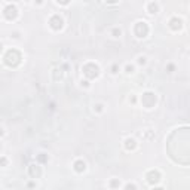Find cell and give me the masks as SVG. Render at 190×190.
I'll return each instance as SVG.
<instances>
[{
	"instance_id": "1",
	"label": "cell",
	"mask_w": 190,
	"mask_h": 190,
	"mask_svg": "<svg viewBox=\"0 0 190 190\" xmlns=\"http://www.w3.org/2000/svg\"><path fill=\"white\" fill-rule=\"evenodd\" d=\"M21 60H23L21 52L16 51V49H9V51H6V53L3 55V61H5V64H6L8 67H16V65H19V64H21Z\"/></svg>"
},
{
	"instance_id": "2",
	"label": "cell",
	"mask_w": 190,
	"mask_h": 190,
	"mask_svg": "<svg viewBox=\"0 0 190 190\" xmlns=\"http://www.w3.org/2000/svg\"><path fill=\"white\" fill-rule=\"evenodd\" d=\"M82 71H83V74L88 77V79H95V77H98V74H99L98 65L94 64V62L85 64L83 67H82Z\"/></svg>"
},
{
	"instance_id": "3",
	"label": "cell",
	"mask_w": 190,
	"mask_h": 190,
	"mask_svg": "<svg viewBox=\"0 0 190 190\" xmlns=\"http://www.w3.org/2000/svg\"><path fill=\"white\" fill-rule=\"evenodd\" d=\"M141 103H143V106H144L146 108H152V107H154V104H156V95L150 91L144 92L143 97H141Z\"/></svg>"
},
{
	"instance_id": "4",
	"label": "cell",
	"mask_w": 190,
	"mask_h": 190,
	"mask_svg": "<svg viewBox=\"0 0 190 190\" xmlns=\"http://www.w3.org/2000/svg\"><path fill=\"white\" fill-rule=\"evenodd\" d=\"M134 33H135V36L140 39L146 37L147 34H149V25L143 21H140V23L135 24V27H134Z\"/></svg>"
},
{
	"instance_id": "5",
	"label": "cell",
	"mask_w": 190,
	"mask_h": 190,
	"mask_svg": "<svg viewBox=\"0 0 190 190\" xmlns=\"http://www.w3.org/2000/svg\"><path fill=\"white\" fill-rule=\"evenodd\" d=\"M3 15H5L6 19L12 21V19H15L16 16H18V9H16L15 5H8L5 8V11H3Z\"/></svg>"
},
{
	"instance_id": "6",
	"label": "cell",
	"mask_w": 190,
	"mask_h": 190,
	"mask_svg": "<svg viewBox=\"0 0 190 190\" xmlns=\"http://www.w3.org/2000/svg\"><path fill=\"white\" fill-rule=\"evenodd\" d=\"M62 24H64V21H62V18L60 15H52L51 19H49V25H51L52 30H61Z\"/></svg>"
},
{
	"instance_id": "7",
	"label": "cell",
	"mask_w": 190,
	"mask_h": 190,
	"mask_svg": "<svg viewBox=\"0 0 190 190\" xmlns=\"http://www.w3.org/2000/svg\"><path fill=\"white\" fill-rule=\"evenodd\" d=\"M160 172L158 169H152V171H149L147 174H146V180L150 183V184H156V183L160 180Z\"/></svg>"
},
{
	"instance_id": "8",
	"label": "cell",
	"mask_w": 190,
	"mask_h": 190,
	"mask_svg": "<svg viewBox=\"0 0 190 190\" xmlns=\"http://www.w3.org/2000/svg\"><path fill=\"white\" fill-rule=\"evenodd\" d=\"M181 27H183V21L178 16H174V18L169 19V28H171V30L177 31V30H180Z\"/></svg>"
},
{
	"instance_id": "9",
	"label": "cell",
	"mask_w": 190,
	"mask_h": 190,
	"mask_svg": "<svg viewBox=\"0 0 190 190\" xmlns=\"http://www.w3.org/2000/svg\"><path fill=\"white\" fill-rule=\"evenodd\" d=\"M28 174H30L31 178H40L42 169H40L39 165H30V167H28Z\"/></svg>"
},
{
	"instance_id": "10",
	"label": "cell",
	"mask_w": 190,
	"mask_h": 190,
	"mask_svg": "<svg viewBox=\"0 0 190 190\" xmlns=\"http://www.w3.org/2000/svg\"><path fill=\"white\" fill-rule=\"evenodd\" d=\"M73 168H74V171H76V172L80 174V172H83L85 169H86V163H85L82 159H77L76 162L73 163Z\"/></svg>"
},
{
	"instance_id": "11",
	"label": "cell",
	"mask_w": 190,
	"mask_h": 190,
	"mask_svg": "<svg viewBox=\"0 0 190 190\" xmlns=\"http://www.w3.org/2000/svg\"><path fill=\"white\" fill-rule=\"evenodd\" d=\"M135 147H137V141L134 138H126L125 140V149L126 150H134Z\"/></svg>"
},
{
	"instance_id": "12",
	"label": "cell",
	"mask_w": 190,
	"mask_h": 190,
	"mask_svg": "<svg viewBox=\"0 0 190 190\" xmlns=\"http://www.w3.org/2000/svg\"><path fill=\"white\" fill-rule=\"evenodd\" d=\"M147 9H149V14H158V11H159V6H158V3H154V2H150V3H149V6H147Z\"/></svg>"
},
{
	"instance_id": "13",
	"label": "cell",
	"mask_w": 190,
	"mask_h": 190,
	"mask_svg": "<svg viewBox=\"0 0 190 190\" xmlns=\"http://www.w3.org/2000/svg\"><path fill=\"white\" fill-rule=\"evenodd\" d=\"M37 162L39 163H46L48 162V154H45V153H40V154H37Z\"/></svg>"
},
{
	"instance_id": "14",
	"label": "cell",
	"mask_w": 190,
	"mask_h": 190,
	"mask_svg": "<svg viewBox=\"0 0 190 190\" xmlns=\"http://www.w3.org/2000/svg\"><path fill=\"white\" fill-rule=\"evenodd\" d=\"M112 34H113L114 37H119L122 34V31H120V28H113V31H112Z\"/></svg>"
},
{
	"instance_id": "15",
	"label": "cell",
	"mask_w": 190,
	"mask_h": 190,
	"mask_svg": "<svg viewBox=\"0 0 190 190\" xmlns=\"http://www.w3.org/2000/svg\"><path fill=\"white\" fill-rule=\"evenodd\" d=\"M125 71H126V73H134V65L128 64V65L125 67Z\"/></svg>"
},
{
	"instance_id": "16",
	"label": "cell",
	"mask_w": 190,
	"mask_h": 190,
	"mask_svg": "<svg viewBox=\"0 0 190 190\" xmlns=\"http://www.w3.org/2000/svg\"><path fill=\"white\" fill-rule=\"evenodd\" d=\"M119 186H120L119 180H113V181L110 183V187H119Z\"/></svg>"
},
{
	"instance_id": "17",
	"label": "cell",
	"mask_w": 190,
	"mask_h": 190,
	"mask_svg": "<svg viewBox=\"0 0 190 190\" xmlns=\"http://www.w3.org/2000/svg\"><path fill=\"white\" fill-rule=\"evenodd\" d=\"M138 64H141V65H143V64H146V58H144V57H140V58H138Z\"/></svg>"
},
{
	"instance_id": "18",
	"label": "cell",
	"mask_w": 190,
	"mask_h": 190,
	"mask_svg": "<svg viewBox=\"0 0 190 190\" xmlns=\"http://www.w3.org/2000/svg\"><path fill=\"white\" fill-rule=\"evenodd\" d=\"M57 2H58L60 5H69L70 3V0H57Z\"/></svg>"
},
{
	"instance_id": "19",
	"label": "cell",
	"mask_w": 190,
	"mask_h": 190,
	"mask_svg": "<svg viewBox=\"0 0 190 190\" xmlns=\"http://www.w3.org/2000/svg\"><path fill=\"white\" fill-rule=\"evenodd\" d=\"M125 189H137V186H135V184H126Z\"/></svg>"
},
{
	"instance_id": "20",
	"label": "cell",
	"mask_w": 190,
	"mask_h": 190,
	"mask_svg": "<svg viewBox=\"0 0 190 190\" xmlns=\"http://www.w3.org/2000/svg\"><path fill=\"white\" fill-rule=\"evenodd\" d=\"M112 73H114V74L117 73V65H113V67H112Z\"/></svg>"
},
{
	"instance_id": "21",
	"label": "cell",
	"mask_w": 190,
	"mask_h": 190,
	"mask_svg": "<svg viewBox=\"0 0 190 190\" xmlns=\"http://www.w3.org/2000/svg\"><path fill=\"white\" fill-rule=\"evenodd\" d=\"M107 3H110V5H113V3H117L119 0H106Z\"/></svg>"
},
{
	"instance_id": "22",
	"label": "cell",
	"mask_w": 190,
	"mask_h": 190,
	"mask_svg": "<svg viewBox=\"0 0 190 190\" xmlns=\"http://www.w3.org/2000/svg\"><path fill=\"white\" fill-rule=\"evenodd\" d=\"M172 70H174V65H172V64H169V65H168V71H169V73H171V71H172Z\"/></svg>"
},
{
	"instance_id": "23",
	"label": "cell",
	"mask_w": 190,
	"mask_h": 190,
	"mask_svg": "<svg viewBox=\"0 0 190 190\" xmlns=\"http://www.w3.org/2000/svg\"><path fill=\"white\" fill-rule=\"evenodd\" d=\"M101 107H103L101 104H97V110H98V112H101Z\"/></svg>"
}]
</instances>
